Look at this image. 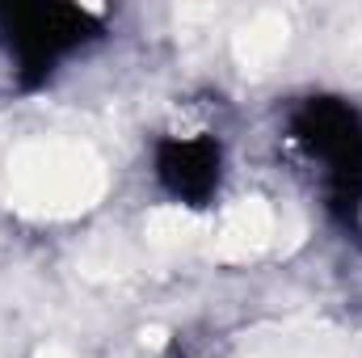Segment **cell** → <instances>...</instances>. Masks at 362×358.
<instances>
[{"label":"cell","mask_w":362,"mask_h":358,"mask_svg":"<svg viewBox=\"0 0 362 358\" xmlns=\"http://www.w3.org/2000/svg\"><path fill=\"white\" fill-rule=\"evenodd\" d=\"M105 194V169L85 144L30 139L4 161V198L21 215L72 219Z\"/></svg>","instance_id":"6da1fadb"},{"label":"cell","mask_w":362,"mask_h":358,"mask_svg":"<svg viewBox=\"0 0 362 358\" xmlns=\"http://www.w3.org/2000/svg\"><path fill=\"white\" fill-rule=\"evenodd\" d=\"M240 358H362L358 342L325 321H286L257 329Z\"/></svg>","instance_id":"7a4b0ae2"},{"label":"cell","mask_w":362,"mask_h":358,"mask_svg":"<svg viewBox=\"0 0 362 358\" xmlns=\"http://www.w3.org/2000/svg\"><path fill=\"white\" fill-rule=\"evenodd\" d=\"M274 241V211L266 198H236L215 232H211V258L215 262H249Z\"/></svg>","instance_id":"3957f363"},{"label":"cell","mask_w":362,"mask_h":358,"mask_svg":"<svg viewBox=\"0 0 362 358\" xmlns=\"http://www.w3.org/2000/svg\"><path fill=\"white\" fill-rule=\"evenodd\" d=\"M286 42H291V21H286L278 8H262V13H253L249 21L236 25V34H232V55H236V64H240L245 72L262 76V72H270L274 64L282 59Z\"/></svg>","instance_id":"277c9868"},{"label":"cell","mask_w":362,"mask_h":358,"mask_svg":"<svg viewBox=\"0 0 362 358\" xmlns=\"http://www.w3.org/2000/svg\"><path fill=\"white\" fill-rule=\"evenodd\" d=\"M202 236H206V224L185 207H156L144 219V245L160 258L189 253L194 245H202Z\"/></svg>","instance_id":"5b68a950"},{"label":"cell","mask_w":362,"mask_h":358,"mask_svg":"<svg viewBox=\"0 0 362 358\" xmlns=\"http://www.w3.org/2000/svg\"><path fill=\"white\" fill-rule=\"evenodd\" d=\"M81 270H85L89 278H114V274H127V270H131V253H127L118 241L101 236V241H93L89 249L81 253Z\"/></svg>","instance_id":"8992f818"},{"label":"cell","mask_w":362,"mask_h":358,"mask_svg":"<svg viewBox=\"0 0 362 358\" xmlns=\"http://www.w3.org/2000/svg\"><path fill=\"white\" fill-rule=\"evenodd\" d=\"M139 342H144L148 350H160V346L169 342V329H160V325H152V329H144V333H139Z\"/></svg>","instance_id":"52a82bcc"},{"label":"cell","mask_w":362,"mask_h":358,"mask_svg":"<svg viewBox=\"0 0 362 358\" xmlns=\"http://www.w3.org/2000/svg\"><path fill=\"white\" fill-rule=\"evenodd\" d=\"M34 358H76V354H72V350H64V346H42Z\"/></svg>","instance_id":"ba28073f"}]
</instances>
